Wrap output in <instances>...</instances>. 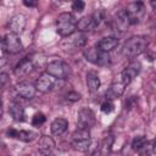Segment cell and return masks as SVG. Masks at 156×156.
I'll return each instance as SVG.
<instances>
[{"mask_svg": "<svg viewBox=\"0 0 156 156\" xmlns=\"http://www.w3.org/2000/svg\"><path fill=\"white\" fill-rule=\"evenodd\" d=\"M149 45V40L146 37L143 35H133L130 37L123 45L122 48V54L126 57L133 58L139 56L140 54H143Z\"/></svg>", "mask_w": 156, "mask_h": 156, "instance_id": "obj_1", "label": "cell"}, {"mask_svg": "<svg viewBox=\"0 0 156 156\" xmlns=\"http://www.w3.org/2000/svg\"><path fill=\"white\" fill-rule=\"evenodd\" d=\"M78 21L69 12H62L56 18V32L61 37H69L77 29Z\"/></svg>", "mask_w": 156, "mask_h": 156, "instance_id": "obj_2", "label": "cell"}, {"mask_svg": "<svg viewBox=\"0 0 156 156\" xmlns=\"http://www.w3.org/2000/svg\"><path fill=\"white\" fill-rule=\"evenodd\" d=\"M90 132L87 128H77L72 134V147L76 151L85 152L90 147Z\"/></svg>", "mask_w": 156, "mask_h": 156, "instance_id": "obj_3", "label": "cell"}, {"mask_svg": "<svg viewBox=\"0 0 156 156\" xmlns=\"http://www.w3.org/2000/svg\"><path fill=\"white\" fill-rule=\"evenodd\" d=\"M83 55H84L87 61H89V62H91L96 66H102L104 67V66H108L111 63V57H110L108 52L100 50L96 45L93 46V48L84 49Z\"/></svg>", "mask_w": 156, "mask_h": 156, "instance_id": "obj_4", "label": "cell"}, {"mask_svg": "<svg viewBox=\"0 0 156 156\" xmlns=\"http://www.w3.org/2000/svg\"><path fill=\"white\" fill-rule=\"evenodd\" d=\"M124 11L128 16L130 24H135V23H139L145 16V5L141 0H135L129 2L124 9Z\"/></svg>", "mask_w": 156, "mask_h": 156, "instance_id": "obj_5", "label": "cell"}, {"mask_svg": "<svg viewBox=\"0 0 156 156\" xmlns=\"http://www.w3.org/2000/svg\"><path fill=\"white\" fill-rule=\"evenodd\" d=\"M1 48L4 52H9V54H18L20 51L23 50V45L21 43V39L18 38V34L11 32L4 37L1 41Z\"/></svg>", "mask_w": 156, "mask_h": 156, "instance_id": "obj_6", "label": "cell"}, {"mask_svg": "<svg viewBox=\"0 0 156 156\" xmlns=\"http://www.w3.org/2000/svg\"><path fill=\"white\" fill-rule=\"evenodd\" d=\"M46 72L57 79L65 80L69 76V66L61 60H55V61H51L48 63Z\"/></svg>", "mask_w": 156, "mask_h": 156, "instance_id": "obj_7", "label": "cell"}, {"mask_svg": "<svg viewBox=\"0 0 156 156\" xmlns=\"http://www.w3.org/2000/svg\"><path fill=\"white\" fill-rule=\"evenodd\" d=\"M57 80H61V79H57V78H55L54 76H51L50 73L44 72V73H41V74L39 76V78L35 80L37 90H39L40 93H49V91H51V90L55 89Z\"/></svg>", "mask_w": 156, "mask_h": 156, "instance_id": "obj_8", "label": "cell"}, {"mask_svg": "<svg viewBox=\"0 0 156 156\" xmlns=\"http://www.w3.org/2000/svg\"><path fill=\"white\" fill-rule=\"evenodd\" d=\"M96 122V118H95V113L88 108V107H83L78 111L77 113V126L79 128H91Z\"/></svg>", "mask_w": 156, "mask_h": 156, "instance_id": "obj_9", "label": "cell"}, {"mask_svg": "<svg viewBox=\"0 0 156 156\" xmlns=\"http://www.w3.org/2000/svg\"><path fill=\"white\" fill-rule=\"evenodd\" d=\"M140 69H141L140 63H139L138 61H132V62L122 71V73H121V79H122V82H123L126 85H128V84L139 74Z\"/></svg>", "mask_w": 156, "mask_h": 156, "instance_id": "obj_10", "label": "cell"}, {"mask_svg": "<svg viewBox=\"0 0 156 156\" xmlns=\"http://www.w3.org/2000/svg\"><path fill=\"white\" fill-rule=\"evenodd\" d=\"M27 24V18L23 13H17L15 16H12L7 23V28L11 33L15 34H21L23 32V29L26 28Z\"/></svg>", "mask_w": 156, "mask_h": 156, "instance_id": "obj_11", "label": "cell"}, {"mask_svg": "<svg viewBox=\"0 0 156 156\" xmlns=\"http://www.w3.org/2000/svg\"><path fill=\"white\" fill-rule=\"evenodd\" d=\"M6 136L18 139L24 143H29L37 138V133H34L32 130H18L15 128H9V129H6Z\"/></svg>", "mask_w": 156, "mask_h": 156, "instance_id": "obj_12", "label": "cell"}, {"mask_svg": "<svg viewBox=\"0 0 156 156\" xmlns=\"http://www.w3.org/2000/svg\"><path fill=\"white\" fill-rule=\"evenodd\" d=\"M129 26H130V22L124 10H121L119 12H117L113 20L111 21V28L117 32H124Z\"/></svg>", "mask_w": 156, "mask_h": 156, "instance_id": "obj_13", "label": "cell"}, {"mask_svg": "<svg viewBox=\"0 0 156 156\" xmlns=\"http://www.w3.org/2000/svg\"><path fill=\"white\" fill-rule=\"evenodd\" d=\"M16 90H17V94L21 98L27 99V100H32L35 96L37 87H35V84H32L30 82L24 80V82H21V83L17 84Z\"/></svg>", "mask_w": 156, "mask_h": 156, "instance_id": "obj_14", "label": "cell"}, {"mask_svg": "<svg viewBox=\"0 0 156 156\" xmlns=\"http://www.w3.org/2000/svg\"><path fill=\"white\" fill-rule=\"evenodd\" d=\"M34 68V63L33 61L29 58V57H24L22 58L15 67L13 69V73L17 76V77H22V76H26L28 73H30Z\"/></svg>", "mask_w": 156, "mask_h": 156, "instance_id": "obj_15", "label": "cell"}, {"mask_svg": "<svg viewBox=\"0 0 156 156\" xmlns=\"http://www.w3.org/2000/svg\"><path fill=\"white\" fill-rule=\"evenodd\" d=\"M98 27H99V24H98L95 17L93 16V13L89 15V16L82 17L77 23V28L80 32H90V30H94Z\"/></svg>", "mask_w": 156, "mask_h": 156, "instance_id": "obj_16", "label": "cell"}, {"mask_svg": "<svg viewBox=\"0 0 156 156\" xmlns=\"http://www.w3.org/2000/svg\"><path fill=\"white\" fill-rule=\"evenodd\" d=\"M118 44H119V40L116 37H104L102 39H100L96 43V46L102 51L110 52L113 49H116L118 46Z\"/></svg>", "mask_w": 156, "mask_h": 156, "instance_id": "obj_17", "label": "cell"}, {"mask_svg": "<svg viewBox=\"0 0 156 156\" xmlns=\"http://www.w3.org/2000/svg\"><path fill=\"white\" fill-rule=\"evenodd\" d=\"M67 127H68V121L66 118L58 117V118H55L52 121V123L50 126V130H51V133L54 135L60 136V135H62L67 130Z\"/></svg>", "mask_w": 156, "mask_h": 156, "instance_id": "obj_18", "label": "cell"}, {"mask_svg": "<svg viewBox=\"0 0 156 156\" xmlns=\"http://www.w3.org/2000/svg\"><path fill=\"white\" fill-rule=\"evenodd\" d=\"M38 149L41 154H50L55 149V141L49 135H43L39 138L38 141Z\"/></svg>", "mask_w": 156, "mask_h": 156, "instance_id": "obj_19", "label": "cell"}, {"mask_svg": "<svg viewBox=\"0 0 156 156\" xmlns=\"http://www.w3.org/2000/svg\"><path fill=\"white\" fill-rule=\"evenodd\" d=\"M124 89H126V84L122 82V79L118 80V82H113L110 85L108 91L106 93V98L111 99V100L115 99V98H118L124 93Z\"/></svg>", "mask_w": 156, "mask_h": 156, "instance_id": "obj_20", "label": "cell"}, {"mask_svg": "<svg viewBox=\"0 0 156 156\" xmlns=\"http://www.w3.org/2000/svg\"><path fill=\"white\" fill-rule=\"evenodd\" d=\"M9 113L17 122L24 121V107L21 104L16 102V101H13V102L10 104V106H9Z\"/></svg>", "mask_w": 156, "mask_h": 156, "instance_id": "obj_21", "label": "cell"}, {"mask_svg": "<svg viewBox=\"0 0 156 156\" xmlns=\"http://www.w3.org/2000/svg\"><path fill=\"white\" fill-rule=\"evenodd\" d=\"M100 78H99V74L95 72V71H89L87 73V87H88V90L90 93H95L99 90L100 88Z\"/></svg>", "mask_w": 156, "mask_h": 156, "instance_id": "obj_22", "label": "cell"}, {"mask_svg": "<svg viewBox=\"0 0 156 156\" xmlns=\"http://www.w3.org/2000/svg\"><path fill=\"white\" fill-rule=\"evenodd\" d=\"M146 143H147V140H146V138H145L144 135H138V136H135V138L133 139V141H132V149H133L134 151L139 152V151L146 145Z\"/></svg>", "mask_w": 156, "mask_h": 156, "instance_id": "obj_23", "label": "cell"}, {"mask_svg": "<svg viewBox=\"0 0 156 156\" xmlns=\"http://www.w3.org/2000/svg\"><path fill=\"white\" fill-rule=\"evenodd\" d=\"M113 141H115V138H113L112 135H108V136H106V138L104 139L102 144H101V152H102V154L110 152V150H111V146H112Z\"/></svg>", "mask_w": 156, "mask_h": 156, "instance_id": "obj_24", "label": "cell"}, {"mask_svg": "<svg viewBox=\"0 0 156 156\" xmlns=\"http://www.w3.org/2000/svg\"><path fill=\"white\" fill-rule=\"evenodd\" d=\"M45 121H46V117H45V115L41 113V112H37V113L32 117V124H33L34 127H40V126H43V124L45 123Z\"/></svg>", "mask_w": 156, "mask_h": 156, "instance_id": "obj_25", "label": "cell"}, {"mask_svg": "<svg viewBox=\"0 0 156 156\" xmlns=\"http://www.w3.org/2000/svg\"><path fill=\"white\" fill-rule=\"evenodd\" d=\"M113 108H115V104H113V101H112L111 99H106V100L101 104V106H100V110H101L104 113H106V115L111 113V112L113 111Z\"/></svg>", "mask_w": 156, "mask_h": 156, "instance_id": "obj_26", "label": "cell"}, {"mask_svg": "<svg viewBox=\"0 0 156 156\" xmlns=\"http://www.w3.org/2000/svg\"><path fill=\"white\" fill-rule=\"evenodd\" d=\"M73 43H74V45L78 46V48L85 46V44H87V35L84 34V32L78 33V34L76 35V38L73 39Z\"/></svg>", "mask_w": 156, "mask_h": 156, "instance_id": "obj_27", "label": "cell"}, {"mask_svg": "<svg viewBox=\"0 0 156 156\" xmlns=\"http://www.w3.org/2000/svg\"><path fill=\"white\" fill-rule=\"evenodd\" d=\"M72 9L76 12H82L85 9V2L83 0H73L72 2Z\"/></svg>", "mask_w": 156, "mask_h": 156, "instance_id": "obj_28", "label": "cell"}, {"mask_svg": "<svg viewBox=\"0 0 156 156\" xmlns=\"http://www.w3.org/2000/svg\"><path fill=\"white\" fill-rule=\"evenodd\" d=\"M66 99H67L68 101H71V102H76V101H78V100H80V94L72 90V91H68V93H67Z\"/></svg>", "mask_w": 156, "mask_h": 156, "instance_id": "obj_29", "label": "cell"}, {"mask_svg": "<svg viewBox=\"0 0 156 156\" xmlns=\"http://www.w3.org/2000/svg\"><path fill=\"white\" fill-rule=\"evenodd\" d=\"M39 0H23V5L27 7H37Z\"/></svg>", "mask_w": 156, "mask_h": 156, "instance_id": "obj_30", "label": "cell"}, {"mask_svg": "<svg viewBox=\"0 0 156 156\" xmlns=\"http://www.w3.org/2000/svg\"><path fill=\"white\" fill-rule=\"evenodd\" d=\"M135 101H136V96H130L128 100H127V102H126V108H132L134 105H135Z\"/></svg>", "mask_w": 156, "mask_h": 156, "instance_id": "obj_31", "label": "cell"}, {"mask_svg": "<svg viewBox=\"0 0 156 156\" xmlns=\"http://www.w3.org/2000/svg\"><path fill=\"white\" fill-rule=\"evenodd\" d=\"M0 78H1V87L4 88V87H5V83H6V80H7V74L2 72V73L0 74Z\"/></svg>", "mask_w": 156, "mask_h": 156, "instance_id": "obj_32", "label": "cell"}, {"mask_svg": "<svg viewBox=\"0 0 156 156\" xmlns=\"http://www.w3.org/2000/svg\"><path fill=\"white\" fill-rule=\"evenodd\" d=\"M150 5H151V7L156 11V0H150Z\"/></svg>", "mask_w": 156, "mask_h": 156, "instance_id": "obj_33", "label": "cell"}, {"mask_svg": "<svg viewBox=\"0 0 156 156\" xmlns=\"http://www.w3.org/2000/svg\"><path fill=\"white\" fill-rule=\"evenodd\" d=\"M152 152H155L156 154V140L154 141V144H152Z\"/></svg>", "mask_w": 156, "mask_h": 156, "instance_id": "obj_34", "label": "cell"}]
</instances>
